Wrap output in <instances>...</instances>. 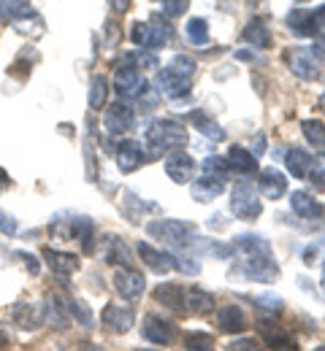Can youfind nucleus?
Listing matches in <instances>:
<instances>
[{
	"instance_id": "f257e3e1",
	"label": "nucleus",
	"mask_w": 325,
	"mask_h": 351,
	"mask_svg": "<svg viewBox=\"0 0 325 351\" xmlns=\"http://www.w3.org/2000/svg\"><path fill=\"white\" fill-rule=\"evenodd\" d=\"M146 143H149V152L152 157L155 154H171V152H179L187 146V128L174 119V117H163V119H155L146 130Z\"/></svg>"
},
{
	"instance_id": "f03ea898",
	"label": "nucleus",
	"mask_w": 325,
	"mask_h": 351,
	"mask_svg": "<svg viewBox=\"0 0 325 351\" xmlns=\"http://www.w3.org/2000/svg\"><path fill=\"white\" fill-rule=\"evenodd\" d=\"M146 232L157 241H163L168 249H190L195 241V230L192 224H187L182 219H155L146 224Z\"/></svg>"
},
{
	"instance_id": "7ed1b4c3",
	"label": "nucleus",
	"mask_w": 325,
	"mask_h": 351,
	"mask_svg": "<svg viewBox=\"0 0 325 351\" xmlns=\"http://www.w3.org/2000/svg\"><path fill=\"white\" fill-rule=\"evenodd\" d=\"M231 214L241 221H255L263 214V203L258 197V189L249 181H236L231 186Z\"/></svg>"
},
{
	"instance_id": "20e7f679",
	"label": "nucleus",
	"mask_w": 325,
	"mask_h": 351,
	"mask_svg": "<svg viewBox=\"0 0 325 351\" xmlns=\"http://www.w3.org/2000/svg\"><path fill=\"white\" fill-rule=\"evenodd\" d=\"M284 62L290 68L293 76H298L301 82H315L320 79V68H323V60L309 49V46H287L284 49Z\"/></svg>"
},
{
	"instance_id": "39448f33",
	"label": "nucleus",
	"mask_w": 325,
	"mask_h": 351,
	"mask_svg": "<svg viewBox=\"0 0 325 351\" xmlns=\"http://www.w3.org/2000/svg\"><path fill=\"white\" fill-rule=\"evenodd\" d=\"M238 270H241V276H247L249 281H258V284H274L279 278V265L274 260V252L241 257Z\"/></svg>"
},
{
	"instance_id": "423d86ee",
	"label": "nucleus",
	"mask_w": 325,
	"mask_h": 351,
	"mask_svg": "<svg viewBox=\"0 0 325 351\" xmlns=\"http://www.w3.org/2000/svg\"><path fill=\"white\" fill-rule=\"evenodd\" d=\"M141 335L155 346H171L179 338V327H177V322H171L160 313H146L141 322Z\"/></svg>"
},
{
	"instance_id": "0eeeda50",
	"label": "nucleus",
	"mask_w": 325,
	"mask_h": 351,
	"mask_svg": "<svg viewBox=\"0 0 325 351\" xmlns=\"http://www.w3.org/2000/svg\"><path fill=\"white\" fill-rule=\"evenodd\" d=\"M100 327L111 335H128L136 327V311L131 306L106 303V308L100 311Z\"/></svg>"
},
{
	"instance_id": "6e6552de",
	"label": "nucleus",
	"mask_w": 325,
	"mask_h": 351,
	"mask_svg": "<svg viewBox=\"0 0 325 351\" xmlns=\"http://www.w3.org/2000/svg\"><path fill=\"white\" fill-rule=\"evenodd\" d=\"M144 87H146V82H144L141 71L131 62V57L125 54L122 65L114 73V92L120 95V100H133V97H139Z\"/></svg>"
},
{
	"instance_id": "1a4fd4ad",
	"label": "nucleus",
	"mask_w": 325,
	"mask_h": 351,
	"mask_svg": "<svg viewBox=\"0 0 325 351\" xmlns=\"http://www.w3.org/2000/svg\"><path fill=\"white\" fill-rule=\"evenodd\" d=\"M136 125V111L128 100H117L109 106V111L103 114V128L109 135H125L128 130H133Z\"/></svg>"
},
{
	"instance_id": "9d476101",
	"label": "nucleus",
	"mask_w": 325,
	"mask_h": 351,
	"mask_svg": "<svg viewBox=\"0 0 325 351\" xmlns=\"http://www.w3.org/2000/svg\"><path fill=\"white\" fill-rule=\"evenodd\" d=\"M149 152L141 146L139 141H133V138H125V141H120V146H117V168H120V173H136L139 168H144L146 162H149Z\"/></svg>"
},
{
	"instance_id": "9b49d317",
	"label": "nucleus",
	"mask_w": 325,
	"mask_h": 351,
	"mask_svg": "<svg viewBox=\"0 0 325 351\" xmlns=\"http://www.w3.org/2000/svg\"><path fill=\"white\" fill-rule=\"evenodd\" d=\"M114 289H117V295L122 300L136 303L141 295L146 292V278L141 276V270H136V267H120L114 273Z\"/></svg>"
},
{
	"instance_id": "f8f14e48",
	"label": "nucleus",
	"mask_w": 325,
	"mask_h": 351,
	"mask_svg": "<svg viewBox=\"0 0 325 351\" xmlns=\"http://www.w3.org/2000/svg\"><path fill=\"white\" fill-rule=\"evenodd\" d=\"M11 322H14L19 330H25V332H36V330H41V327L47 324L44 306L27 303V300L14 303V308H11Z\"/></svg>"
},
{
	"instance_id": "ddd939ff",
	"label": "nucleus",
	"mask_w": 325,
	"mask_h": 351,
	"mask_svg": "<svg viewBox=\"0 0 325 351\" xmlns=\"http://www.w3.org/2000/svg\"><path fill=\"white\" fill-rule=\"evenodd\" d=\"M195 171H198V162L190 154H185V149L166 154V176L174 184H190L195 178Z\"/></svg>"
},
{
	"instance_id": "4468645a",
	"label": "nucleus",
	"mask_w": 325,
	"mask_h": 351,
	"mask_svg": "<svg viewBox=\"0 0 325 351\" xmlns=\"http://www.w3.org/2000/svg\"><path fill=\"white\" fill-rule=\"evenodd\" d=\"M174 38V25H171V19L168 16H163V14H152L149 19H146V51H157V49H163V46H168V41Z\"/></svg>"
},
{
	"instance_id": "2eb2a0df",
	"label": "nucleus",
	"mask_w": 325,
	"mask_h": 351,
	"mask_svg": "<svg viewBox=\"0 0 325 351\" xmlns=\"http://www.w3.org/2000/svg\"><path fill=\"white\" fill-rule=\"evenodd\" d=\"M136 252H139L141 263L146 265L152 273H168V270H177V257L171 254V252H163V249H155L152 243H146V241H139V246H136Z\"/></svg>"
},
{
	"instance_id": "dca6fc26",
	"label": "nucleus",
	"mask_w": 325,
	"mask_h": 351,
	"mask_svg": "<svg viewBox=\"0 0 325 351\" xmlns=\"http://www.w3.org/2000/svg\"><path fill=\"white\" fill-rule=\"evenodd\" d=\"M41 257H44V263L47 267L54 273V276H63V278H68V276H74L76 270H79V257L76 254H71V252H63V249H41Z\"/></svg>"
},
{
	"instance_id": "f3484780",
	"label": "nucleus",
	"mask_w": 325,
	"mask_h": 351,
	"mask_svg": "<svg viewBox=\"0 0 325 351\" xmlns=\"http://www.w3.org/2000/svg\"><path fill=\"white\" fill-rule=\"evenodd\" d=\"M100 257H103V263H109V265L133 267L131 249H128L125 238H120V235H106V238H103V246H100Z\"/></svg>"
},
{
	"instance_id": "a211bd4d",
	"label": "nucleus",
	"mask_w": 325,
	"mask_h": 351,
	"mask_svg": "<svg viewBox=\"0 0 325 351\" xmlns=\"http://www.w3.org/2000/svg\"><path fill=\"white\" fill-rule=\"evenodd\" d=\"M284 22H287V30L295 38H315L320 33L317 22H315V11H309V8H293Z\"/></svg>"
},
{
	"instance_id": "6ab92c4d",
	"label": "nucleus",
	"mask_w": 325,
	"mask_h": 351,
	"mask_svg": "<svg viewBox=\"0 0 325 351\" xmlns=\"http://www.w3.org/2000/svg\"><path fill=\"white\" fill-rule=\"evenodd\" d=\"M223 192H225V181H220V178H214V176L203 173L190 181V195H192L195 203H212V200H217Z\"/></svg>"
},
{
	"instance_id": "aec40b11",
	"label": "nucleus",
	"mask_w": 325,
	"mask_h": 351,
	"mask_svg": "<svg viewBox=\"0 0 325 351\" xmlns=\"http://www.w3.org/2000/svg\"><path fill=\"white\" fill-rule=\"evenodd\" d=\"M258 192L269 200H282L287 195V176H282L277 168H263L258 176Z\"/></svg>"
},
{
	"instance_id": "412c9836",
	"label": "nucleus",
	"mask_w": 325,
	"mask_h": 351,
	"mask_svg": "<svg viewBox=\"0 0 325 351\" xmlns=\"http://www.w3.org/2000/svg\"><path fill=\"white\" fill-rule=\"evenodd\" d=\"M217 306L214 295L201 287H185V313L187 316H206Z\"/></svg>"
},
{
	"instance_id": "4be33fe9",
	"label": "nucleus",
	"mask_w": 325,
	"mask_h": 351,
	"mask_svg": "<svg viewBox=\"0 0 325 351\" xmlns=\"http://www.w3.org/2000/svg\"><path fill=\"white\" fill-rule=\"evenodd\" d=\"M155 87L160 95H166V97H171V100H179V97H187L190 95V79H182V76H177V73H171V71H160L157 73V79H155Z\"/></svg>"
},
{
	"instance_id": "5701e85b",
	"label": "nucleus",
	"mask_w": 325,
	"mask_h": 351,
	"mask_svg": "<svg viewBox=\"0 0 325 351\" xmlns=\"http://www.w3.org/2000/svg\"><path fill=\"white\" fill-rule=\"evenodd\" d=\"M225 162H228V168H231L233 173L249 176L258 171V157H255L247 146H238V143L228 146V152H225Z\"/></svg>"
},
{
	"instance_id": "b1692460",
	"label": "nucleus",
	"mask_w": 325,
	"mask_h": 351,
	"mask_svg": "<svg viewBox=\"0 0 325 351\" xmlns=\"http://www.w3.org/2000/svg\"><path fill=\"white\" fill-rule=\"evenodd\" d=\"M155 300L160 306L171 308L177 313H185V284H174V281H166V284H157L155 287Z\"/></svg>"
},
{
	"instance_id": "393cba45",
	"label": "nucleus",
	"mask_w": 325,
	"mask_h": 351,
	"mask_svg": "<svg viewBox=\"0 0 325 351\" xmlns=\"http://www.w3.org/2000/svg\"><path fill=\"white\" fill-rule=\"evenodd\" d=\"M217 327H220L223 332H231V335L244 332V330H247V313H244V308L236 306V303L223 306L217 311Z\"/></svg>"
},
{
	"instance_id": "a878e982",
	"label": "nucleus",
	"mask_w": 325,
	"mask_h": 351,
	"mask_svg": "<svg viewBox=\"0 0 325 351\" xmlns=\"http://www.w3.org/2000/svg\"><path fill=\"white\" fill-rule=\"evenodd\" d=\"M290 208H293V214L301 217V219H315V217H323L325 214V208L315 200V195H309V192H304V189H298V192L290 195Z\"/></svg>"
},
{
	"instance_id": "bb28decb",
	"label": "nucleus",
	"mask_w": 325,
	"mask_h": 351,
	"mask_svg": "<svg viewBox=\"0 0 325 351\" xmlns=\"http://www.w3.org/2000/svg\"><path fill=\"white\" fill-rule=\"evenodd\" d=\"M315 162H317L315 154H309V152L301 149V146H293V149H287V154H284V165H287V171H290L293 178H306V173L312 171Z\"/></svg>"
},
{
	"instance_id": "cd10ccee",
	"label": "nucleus",
	"mask_w": 325,
	"mask_h": 351,
	"mask_svg": "<svg viewBox=\"0 0 325 351\" xmlns=\"http://www.w3.org/2000/svg\"><path fill=\"white\" fill-rule=\"evenodd\" d=\"M241 38L249 46H255V49H269L271 41H274V33L266 25V19H249L247 27L241 30Z\"/></svg>"
},
{
	"instance_id": "c85d7f7f",
	"label": "nucleus",
	"mask_w": 325,
	"mask_h": 351,
	"mask_svg": "<svg viewBox=\"0 0 325 351\" xmlns=\"http://www.w3.org/2000/svg\"><path fill=\"white\" fill-rule=\"evenodd\" d=\"M44 316H47V324H52L54 330H68L71 327V313H68V308H65L60 295H47Z\"/></svg>"
},
{
	"instance_id": "c756f323",
	"label": "nucleus",
	"mask_w": 325,
	"mask_h": 351,
	"mask_svg": "<svg viewBox=\"0 0 325 351\" xmlns=\"http://www.w3.org/2000/svg\"><path fill=\"white\" fill-rule=\"evenodd\" d=\"M36 16V8H33V0H0V19L3 22H25V19H33Z\"/></svg>"
},
{
	"instance_id": "7c9ffc66",
	"label": "nucleus",
	"mask_w": 325,
	"mask_h": 351,
	"mask_svg": "<svg viewBox=\"0 0 325 351\" xmlns=\"http://www.w3.org/2000/svg\"><path fill=\"white\" fill-rule=\"evenodd\" d=\"M233 252H238L241 257H252V254H266V252H271V243L263 238V235H258V232H244V235H236V241H233Z\"/></svg>"
},
{
	"instance_id": "2f4dec72",
	"label": "nucleus",
	"mask_w": 325,
	"mask_h": 351,
	"mask_svg": "<svg viewBox=\"0 0 325 351\" xmlns=\"http://www.w3.org/2000/svg\"><path fill=\"white\" fill-rule=\"evenodd\" d=\"M190 122L201 130L203 138H209V141H214V143H220L223 138H225V130H223V125H217L209 114H203V111H192L190 114Z\"/></svg>"
},
{
	"instance_id": "473e14b6",
	"label": "nucleus",
	"mask_w": 325,
	"mask_h": 351,
	"mask_svg": "<svg viewBox=\"0 0 325 351\" xmlns=\"http://www.w3.org/2000/svg\"><path fill=\"white\" fill-rule=\"evenodd\" d=\"M301 132H304L306 143H309L315 152H323L325 149V122H320V119H304V122H301Z\"/></svg>"
},
{
	"instance_id": "72a5a7b5",
	"label": "nucleus",
	"mask_w": 325,
	"mask_h": 351,
	"mask_svg": "<svg viewBox=\"0 0 325 351\" xmlns=\"http://www.w3.org/2000/svg\"><path fill=\"white\" fill-rule=\"evenodd\" d=\"M74 238L82 243V249H85V254H93L95 252V224L90 217H76V232H74Z\"/></svg>"
},
{
	"instance_id": "f704fd0d",
	"label": "nucleus",
	"mask_w": 325,
	"mask_h": 351,
	"mask_svg": "<svg viewBox=\"0 0 325 351\" xmlns=\"http://www.w3.org/2000/svg\"><path fill=\"white\" fill-rule=\"evenodd\" d=\"M185 33H187V38H190V44H195V46L209 44V22H206V19H201V16L187 19Z\"/></svg>"
},
{
	"instance_id": "c9c22d12",
	"label": "nucleus",
	"mask_w": 325,
	"mask_h": 351,
	"mask_svg": "<svg viewBox=\"0 0 325 351\" xmlns=\"http://www.w3.org/2000/svg\"><path fill=\"white\" fill-rule=\"evenodd\" d=\"M106 97H109V82H106V76H93L90 79V95H87L90 108L100 111L106 106Z\"/></svg>"
},
{
	"instance_id": "e433bc0d",
	"label": "nucleus",
	"mask_w": 325,
	"mask_h": 351,
	"mask_svg": "<svg viewBox=\"0 0 325 351\" xmlns=\"http://www.w3.org/2000/svg\"><path fill=\"white\" fill-rule=\"evenodd\" d=\"M182 343H185V351H214L217 349L214 338H212L209 332H203V330H192V332H187Z\"/></svg>"
},
{
	"instance_id": "4c0bfd02",
	"label": "nucleus",
	"mask_w": 325,
	"mask_h": 351,
	"mask_svg": "<svg viewBox=\"0 0 325 351\" xmlns=\"http://www.w3.org/2000/svg\"><path fill=\"white\" fill-rule=\"evenodd\" d=\"M195 68H198V62H195V57H190V54H174L171 62L166 65V71L182 76V79H192V76H195Z\"/></svg>"
},
{
	"instance_id": "58836bf2",
	"label": "nucleus",
	"mask_w": 325,
	"mask_h": 351,
	"mask_svg": "<svg viewBox=\"0 0 325 351\" xmlns=\"http://www.w3.org/2000/svg\"><path fill=\"white\" fill-rule=\"evenodd\" d=\"M74 232H76V217L74 219H65V217H57L49 224V235L54 241H74Z\"/></svg>"
},
{
	"instance_id": "ea45409f",
	"label": "nucleus",
	"mask_w": 325,
	"mask_h": 351,
	"mask_svg": "<svg viewBox=\"0 0 325 351\" xmlns=\"http://www.w3.org/2000/svg\"><path fill=\"white\" fill-rule=\"evenodd\" d=\"M65 308H68L71 319H76V324H82V327H93V324H95L93 311L85 306L82 300H76V298H68V300H65Z\"/></svg>"
},
{
	"instance_id": "a19ab883",
	"label": "nucleus",
	"mask_w": 325,
	"mask_h": 351,
	"mask_svg": "<svg viewBox=\"0 0 325 351\" xmlns=\"http://www.w3.org/2000/svg\"><path fill=\"white\" fill-rule=\"evenodd\" d=\"M203 173L214 176V178H220V181H225V178H231L233 171L228 168L225 157H220V154H212V157H206V160H203Z\"/></svg>"
},
{
	"instance_id": "79ce46f5",
	"label": "nucleus",
	"mask_w": 325,
	"mask_h": 351,
	"mask_svg": "<svg viewBox=\"0 0 325 351\" xmlns=\"http://www.w3.org/2000/svg\"><path fill=\"white\" fill-rule=\"evenodd\" d=\"M128 57H131V62H133L136 68H141V71H155V68H160V62H157V54H155V51L136 49V51H131Z\"/></svg>"
},
{
	"instance_id": "37998d69",
	"label": "nucleus",
	"mask_w": 325,
	"mask_h": 351,
	"mask_svg": "<svg viewBox=\"0 0 325 351\" xmlns=\"http://www.w3.org/2000/svg\"><path fill=\"white\" fill-rule=\"evenodd\" d=\"M225 351H266V346L260 343V338H252V335H241L228 343Z\"/></svg>"
},
{
	"instance_id": "c03bdc74",
	"label": "nucleus",
	"mask_w": 325,
	"mask_h": 351,
	"mask_svg": "<svg viewBox=\"0 0 325 351\" xmlns=\"http://www.w3.org/2000/svg\"><path fill=\"white\" fill-rule=\"evenodd\" d=\"M255 306H258V311H263V313H271V316H277V313H282V298H277V295H260V298H255Z\"/></svg>"
},
{
	"instance_id": "a18cd8bd",
	"label": "nucleus",
	"mask_w": 325,
	"mask_h": 351,
	"mask_svg": "<svg viewBox=\"0 0 325 351\" xmlns=\"http://www.w3.org/2000/svg\"><path fill=\"white\" fill-rule=\"evenodd\" d=\"M157 100H160V92L146 84V87L141 89V95H139V108H141V111H149V108H155V106H157Z\"/></svg>"
},
{
	"instance_id": "49530a36",
	"label": "nucleus",
	"mask_w": 325,
	"mask_h": 351,
	"mask_svg": "<svg viewBox=\"0 0 325 351\" xmlns=\"http://www.w3.org/2000/svg\"><path fill=\"white\" fill-rule=\"evenodd\" d=\"M187 0H163V16H168V19H177V16H182L187 11Z\"/></svg>"
},
{
	"instance_id": "de8ad7c7",
	"label": "nucleus",
	"mask_w": 325,
	"mask_h": 351,
	"mask_svg": "<svg viewBox=\"0 0 325 351\" xmlns=\"http://www.w3.org/2000/svg\"><path fill=\"white\" fill-rule=\"evenodd\" d=\"M306 178L312 181V186H315L317 192H323L325 189V168L320 165V162H315V165H312V171L306 173Z\"/></svg>"
},
{
	"instance_id": "09e8293b",
	"label": "nucleus",
	"mask_w": 325,
	"mask_h": 351,
	"mask_svg": "<svg viewBox=\"0 0 325 351\" xmlns=\"http://www.w3.org/2000/svg\"><path fill=\"white\" fill-rule=\"evenodd\" d=\"M131 41H133V46H139V49H144V46H146V22H133Z\"/></svg>"
},
{
	"instance_id": "8fccbe9b",
	"label": "nucleus",
	"mask_w": 325,
	"mask_h": 351,
	"mask_svg": "<svg viewBox=\"0 0 325 351\" xmlns=\"http://www.w3.org/2000/svg\"><path fill=\"white\" fill-rule=\"evenodd\" d=\"M16 230H19V227H16V219L8 217L5 211H0V232H3V235H16Z\"/></svg>"
},
{
	"instance_id": "3c124183",
	"label": "nucleus",
	"mask_w": 325,
	"mask_h": 351,
	"mask_svg": "<svg viewBox=\"0 0 325 351\" xmlns=\"http://www.w3.org/2000/svg\"><path fill=\"white\" fill-rule=\"evenodd\" d=\"M14 343V335H11V327L0 322V351H5L8 346Z\"/></svg>"
},
{
	"instance_id": "603ef678",
	"label": "nucleus",
	"mask_w": 325,
	"mask_h": 351,
	"mask_svg": "<svg viewBox=\"0 0 325 351\" xmlns=\"http://www.w3.org/2000/svg\"><path fill=\"white\" fill-rule=\"evenodd\" d=\"M247 149H249L255 157H260V154H263V149H266V135H263V132H258V135H255V141H252V146H247Z\"/></svg>"
},
{
	"instance_id": "864d4df0",
	"label": "nucleus",
	"mask_w": 325,
	"mask_h": 351,
	"mask_svg": "<svg viewBox=\"0 0 325 351\" xmlns=\"http://www.w3.org/2000/svg\"><path fill=\"white\" fill-rule=\"evenodd\" d=\"M109 5H111V11H114V14H120V16H122V14H128V11H131L133 0H109Z\"/></svg>"
},
{
	"instance_id": "5fc2aeb1",
	"label": "nucleus",
	"mask_w": 325,
	"mask_h": 351,
	"mask_svg": "<svg viewBox=\"0 0 325 351\" xmlns=\"http://www.w3.org/2000/svg\"><path fill=\"white\" fill-rule=\"evenodd\" d=\"M309 49H312L320 60H325V33H317V36H315V44L309 46Z\"/></svg>"
},
{
	"instance_id": "6e6d98bb",
	"label": "nucleus",
	"mask_w": 325,
	"mask_h": 351,
	"mask_svg": "<svg viewBox=\"0 0 325 351\" xmlns=\"http://www.w3.org/2000/svg\"><path fill=\"white\" fill-rule=\"evenodd\" d=\"M320 257V243H312L306 252H304V263L306 265H315V260Z\"/></svg>"
},
{
	"instance_id": "4d7b16f0",
	"label": "nucleus",
	"mask_w": 325,
	"mask_h": 351,
	"mask_svg": "<svg viewBox=\"0 0 325 351\" xmlns=\"http://www.w3.org/2000/svg\"><path fill=\"white\" fill-rule=\"evenodd\" d=\"M315 22H317V30L325 33V5H320V8L315 11Z\"/></svg>"
},
{
	"instance_id": "13d9d810",
	"label": "nucleus",
	"mask_w": 325,
	"mask_h": 351,
	"mask_svg": "<svg viewBox=\"0 0 325 351\" xmlns=\"http://www.w3.org/2000/svg\"><path fill=\"white\" fill-rule=\"evenodd\" d=\"M236 57H238V60H247V62H252V60H255V54H252V51H247V49H238V51H236Z\"/></svg>"
},
{
	"instance_id": "bf43d9fd",
	"label": "nucleus",
	"mask_w": 325,
	"mask_h": 351,
	"mask_svg": "<svg viewBox=\"0 0 325 351\" xmlns=\"http://www.w3.org/2000/svg\"><path fill=\"white\" fill-rule=\"evenodd\" d=\"M8 184H11V176H8L5 171H3V168H0V189H5Z\"/></svg>"
},
{
	"instance_id": "052dcab7",
	"label": "nucleus",
	"mask_w": 325,
	"mask_h": 351,
	"mask_svg": "<svg viewBox=\"0 0 325 351\" xmlns=\"http://www.w3.org/2000/svg\"><path fill=\"white\" fill-rule=\"evenodd\" d=\"M320 287H323V295H325V260H323V276H320Z\"/></svg>"
},
{
	"instance_id": "680f3d73",
	"label": "nucleus",
	"mask_w": 325,
	"mask_h": 351,
	"mask_svg": "<svg viewBox=\"0 0 325 351\" xmlns=\"http://www.w3.org/2000/svg\"><path fill=\"white\" fill-rule=\"evenodd\" d=\"M320 108H325V89H323V95H320Z\"/></svg>"
},
{
	"instance_id": "e2e57ef3",
	"label": "nucleus",
	"mask_w": 325,
	"mask_h": 351,
	"mask_svg": "<svg viewBox=\"0 0 325 351\" xmlns=\"http://www.w3.org/2000/svg\"><path fill=\"white\" fill-rule=\"evenodd\" d=\"M133 351H160V349H133Z\"/></svg>"
},
{
	"instance_id": "0e129e2a",
	"label": "nucleus",
	"mask_w": 325,
	"mask_h": 351,
	"mask_svg": "<svg viewBox=\"0 0 325 351\" xmlns=\"http://www.w3.org/2000/svg\"><path fill=\"white\" fill-rule=\"evenodd\" d=\"M312 351H325V346H317V349H312Z\"/></svg>"
},
{
	"instance_id": "69168bd1",
	"label": "nucleus",
	"mask_w": 325,
	"mask_h": 351,
	"mask_svg": "<svg viewBox=\"0 0 325 351\" xmlns=\"http://www.w3.org/2000/svg\"><path fill=\"white\" fill-rule=\"evenodd\" d=\"M0 192H3V189H0Z\"/></svg>"
},
{
	"instance_id": "338daca9",
	"label": "nucleus",
	"mask_w": 325,
	"mask_h": 351,
	"mask_svg": "<svg viewBox=\"0 0 325 351\" xmlns=\"http://www.w3.org/2000/svg\"><path fill=\"white\" fill-rule=\"evenodd\" d=\"M160 3H163V0H160Z\"/></svg>"
}]
</instances>
